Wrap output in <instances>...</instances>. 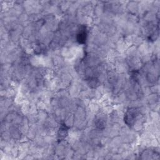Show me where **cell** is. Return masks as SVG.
<instances>
[{
  "label": "cell",
  "mask_w": 160,
  "mask_h": 160,
  "mask_svg": "<svg viewBox=\"0 0 160 160\" xmlns=\"http://www.w3.org/2000/svg\"><path fill=\"white\" fill-rule=\"evenodd\" d=\"M136 114H137V110L135 108L131 109L126 112L125 115V121L127 123V124L130 125L132 124L133 121L136 119Z\"/></svg>",
  "instance_id": "obj_1"
},
{
  "label": "cell",
  "mask_w": 160,
  "mask_h": 160,
  "mask_svg": "<svg viewBox=\"0 0 160 160\" xmlns=\"http://www.w3.org/2000/svg\"><path fill=\"white\" fill-rule=\"evenodd\" d=\"M87 38V31L85 26H82L80 28L78 34H77V40L81 43H84Z\"/></svg>",
  "instance_id": "obj_2"
}]
</instances>
